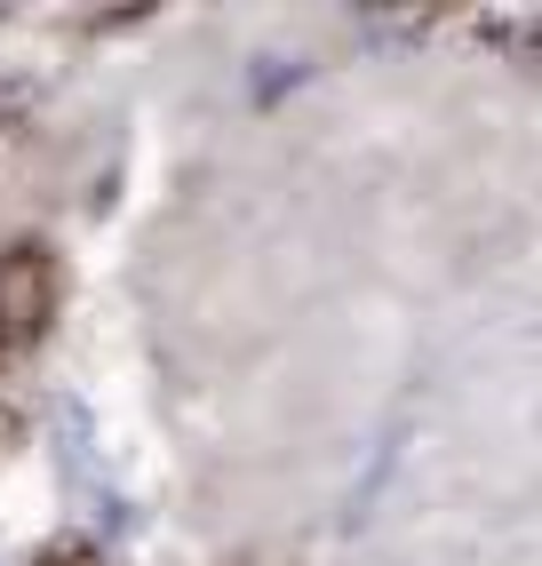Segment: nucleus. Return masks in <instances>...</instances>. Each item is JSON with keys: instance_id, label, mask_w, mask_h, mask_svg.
<instances>
[{"instance_id": "nucleus-1", "label": "nucleus", "mask_w": 542, "mask_h": 566, "mask_svg": "<svg viewBox=\"0 0 542 566\" xmlns=\"http://www.w3.org/2000/svg\"><path fill=\"white\" fill-rule=\"evenodd\" d=\"M41 319H49V263L41 255H9L0 263V327L32 335Z\"/></svg>"}]
</instances>
